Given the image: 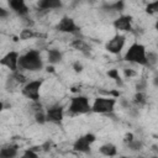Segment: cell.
Listing matches in <instances>:
<instances>
[{
    "mask_svg": "<svg viewBox=\"0 0 158 158\" xmlns=\"http://www.w3.org/2000/svg\"><path fill=\"white\" fill-rule=\"evenodd\" d=\"M19 68L23 70H41L43 68V62L41 58V53L37 49H30L25 54L20 56Z\"/></svg>",
    "mask_w": 158,
    "mask_h": 158,
    "instance_id": "obj_1",
    "label": "cell"
},
{
    "mask_svg": "<svg viewBox=\"0 0 158 158\" xmlns=\"http://www.w3.org/2000/svg\"><path fill=\"white\" fill-rule=\"evenodd\" d=\"M123 59L130 62V63H135V64H139V65H146L147 67V51L146 47L141 43H133L130 46V48L126 51Z\"/></svg>",
    "mask_w": 158,
    "mask_h": 158,
    "instance_id": "obj_2",
    "label": "cell"
},
{
    "mask_svg": "<svg viewBox=\"0 0 158 158\" xmlns=\"http://www.w3.org/2000/svg\"><path fill=\"white\" fill-rule=\"evenodd\" d=\"M91 111V105L89 99L84 95H78L70 99V104L68 107V112L72 115H81Z\"/></svg>",
    "mask_w": 158,
    "mask_h": 158,
    "instance_id": "obj_3",
    "label": "cell"
},
{
    "mask_svg": "<svg viewBox=\"0 0 158 158\" xmlns=\"http://www.w3.org/2000/svg\"><path fill=\"white\" fill-rule=\"evenodd\" d=\"M116 105L115 98H96L91 105V111L95 114H104L110 115L114 112Z\"/></svg>",
    "mask_w": 158,
    "mask_h": 158,
    "instance_id": "obj_4",
    "label": "cell"
},
{
    "mask_svg": "<svg viewBox=\"0 0 158 158\" xmlns=\"http://www.w3.org/2000/svg\"><path fill=\"white\" fill-rule=\"evenodd\" d=\"M42 84H43L42 79L31 80V81L25 84V86L22 88L21 93H22L23 96L30 99L32 102H37V101H40V89H41Z\"/></svg>",
    "mask_w": 158,
    "mask_h": 158,
    "instance_id": "obj_5",
    "label": "cell"
},
{
    "mask_svg": "<svg viewBox=\"0 0 158 158\" xmlns=\"http://www.w3.org/2000/svg\"><path fill=\"white\" fill-rule=\"evenodd\" d=\"M96 141L95 135L93 133H85L84 136H80L73 144V149L75 152L80 153H89L90 152V146Z\"/></svg>",
    "mask_w": 158,
    "mask_h": 158,
    "instance_id": "obj_6",
    "label": "cell"
},
{
    "mask_svg": "<svg viewBox=\"0 0 158 158\" xmlns=\"http://www.w3.org/2000/svg\"><path fill=\"white\" fill-rule=\"evenodd\" d=\"M56 30L59 31V32L73 33V35H75V33L79 32L80 28L77 26L75 21H74L72 17H69V16H64V17H62V19L59 20V22L57 23Z\"/></svg>",
    "mask_w": 158,
    "mask_h": 158,
    "instance_id": "obj_7",
    "label": "cell"
},
{
    "mask_svg": "<svg viewBox=\"0 0 158 158\" xmlns=\"http://www.w3.org/2000/svg\"><path fill=\"white\" fill-rule=\"evenodd\" d=\"M125 42H126V37L123 35H120V33H116L105 46L106 51L112 53V54H120L123 46H125Z\"/></svg>",
    "mask_w": 158,
    "mask_h": 158,
    "instance_id": "obj_8",
    "label": "cell"
},
{
    "mask_svg": "<svg viewBox=\"0 0 158 158\" xmlns=\"http://www.w3.org/2000/svg\"><path fill=\"white\" fill-rule=\"evenodd\" d=\"M19 59H20V54L16 51H10L2 57L0 63L1 65L9 68L11 72H16L19 70Z\"/></svg>",
    "mask_w": 158,
    "mask_h": 158,
    "instance_id": "obj_9",
    "label": "cell"
},
{
    "mask_svg": "<svg viewBox=\"0 0 158 158\" xmlns=\"http://www.w3.org/2000/svg\"><path fill=\"white\" fill-rule=\"evenodd\" d=\"M112 25L116 30H120L123 32H130V31H132V16H130V15L118 16L116 20H114Z\"/></svg>",
    "mask_w": 158,
    "mask_h": 158,
    "instance_id": "obj_10",
    "label": "cell"
},
{
    "mask_svg": "<svg viewBox=\"0 0 158 158\" xmlns=\"http://www.w3.org/2000/svg\"><path fill=\"white\" fill-rule=\"evenodd\" d=\"M46 116H47V121L53 122V123H60L63 120V116H64V110L59 105L52 106V107L47 109Z\"/></svg>",
    "mask_w": 158,
    "mask_h": 158,
    "instance_id": "obj_11",
    "label": "cell"
},
{
    "mask_svg": "<svg viewBox=\"0 0 158 158\" xmlns=\"http://www.w3.org/2000/svg\"><path fill=\"white\" fill-rule=\"evenodd\" d=\"M9 6L20 16V17H26L30 12L26 2L23 0H10L9 1Z\"/></svg>",
    "mask_w": 158,
    "mask_h": 158,
    "instance_id": "obj_12",
    "label": "cell"
},
{
    "mask_svg": "<svg viewBox=\"0 0 158 158\" xmlns=\"http://www.w3.org/2000/svg\"><path fill=\"white\" fill-rule=\"evenodd\" d=\"M19 153L17 144H7L0 149V158H16Z\"/></svg>",
    "mask_w": 158,
    "mask_h": 158,
    "instance_id": "obj_13",
    "label": "cell"
},
{
    "mask_svg": "<svg viewBox=\"0 0 158 158\" xmlns=\"http://www.w3.org/2000/svg\"><path fill=\"white\" fill-rule=\"evenodd\" d=\"M37 5H38V9H41L42 11H48V10L62 7V2L59 0H41L38 1Z\"/></svg>",
    "mask_w": 158,
    "mask_h": 158,
    "instance_id": "obj_14",
    "label": "cell"
},
{
    "mask_svg": "<svg viewBox=\"0 0 158 158\" xmlns=\"http://www.w3.org/2000/svg\"><path fill=\"white\" fill-rule=\"evenodd\" d=\"M47 59H48V62H49L52 65H53V64H58V63L62 62L63 54H62V52H60L59 49H57V48H51V49H48Z\"/></svg>",
    "mask_w": 158,
    "mask_h": 158,
    "instance_id": "obj_15",
    "label": "cell"
},
{
    "mask_svg": "<svg viewBox=\"0 0 158 158\" xmlns=\"http://www.w3.org/2000/svg\"><path fill=\"white\" fill-rule=\"evenodd\" d=\"M99 152L105 157H115L117 154V148L112 143H105L99 148Z\"/></svg>",
    "mask_w": 158,
    "mask_h": 158,
    "instance_id": "obj_16",
    "label": "cell"
},
{
    "mask_svg": "<svg viewBox=\"0 0 158 158\" xmlns=\"http://www.w3.org/2000/svg\"><path fill=\"white\" fill-rule=\"evenodd\" d=\"M70 46L73 47V48H75V49H78V51H80V52H83L84 54H89L90 53V47L88 46V43L85 42V41H83V40H74L72 43H70Z\"/></svg>",
    "mask_w": 158,
    "mask_h": 158,
    "instance_id": "obj_17",
    "label": "cell"
},
{
    "mask_svg": "<svg viewBox=\"0 0 158 158\" xmlns=\"http://www.w3.org/2000/svg\"><path fill=\"white\" fill-rule=\"evenodd\" d=\"M125 7V2L122 0H118V1H115V2H105L102 5V9L106 10V11H122Z\"/></svg>",
    "mask_w": 158,
    "mask_h": 158,
    "instance_id": "obj_18",
    "label": "cell"
},
{
    "mask_svg": "<svg viewBox=\"0 0 158 158\" xmlns=\"http://www.w3.org/2000/svg\"><path fill=\"white\" fill-rule=\"evenodd\" d=\"M133 102L138 107L144 106L147 104V95H146V93H136L135 96H133Z\"/></svg>",
    "mask_w": 158,
    "mask_h": 158,
    "instance_id": "obj_19",
    "label": "cell"
},
{
    "mask_svg": "<svg viewBox=\"0 0 158 158\" xmlns=\"http://www.w3.org/2000/svg\"><path fill=\"white\" fill-rule=\"evenodd\" d=\"M107 77L109 78H111V79H114L115 80V83L118 85V86H122L123 85V81H122V79H121V77H120V74H118V70L117 69H110V70H107Z\"/></svg>",
    "mask_w": 158,
    "mask_h": 158,
    "instance_id": "obj_20",
    "label": "cell"
},
{
    "mask_svg": "<svg viewBox=\"0 0 158 158\" xmlns=\"http://www.w3.org/2000/svg\"><path fill=\"white\" fill-rule=\"evenodd\" d=\"M158 63V54L156 52H148L147 53V67H156Z\"/></svg>",
    "mask_w": 158,
    "mask_h": 158,
    "instance_id": "obj_21",
    "label": "cell"
},
{
    "mask_svg": "<svg viewBox=\"0 0 158 158\" xmlns=\"http://www.w3.org/2000/svg\"><path fill=\"white\" fill-rule=\"evenodd\" d=\"M126 146H127V148L131 149V151H141L142 147H143V142H142L141 139H133V141H131L130 143H127Z\"/></svg>",
    "mask_w": 158,
    "mask_h": 158,
    "instance_id": "obj_22",
    "label": "cell"
},
{
    "mask_svg": "<svg viewBox=\"0 0 158 158\" xmlns=\"http://www.w3.org/2000/svg\"><path fill=\"white\" fill-rule=\"evenodd\" d=\"M35 121H36L38 125H44V123L47 122V116H46V112H43L42 110H41V111L35 112Z\"/></svg>",
    "mask_w": 158,
    "mask_h": 158,
    "instance_id": "obj_23",
    "label": "cell"
},
{
    "mask_svg": "<svg viewBox=\"0 0 158 158\" xmlns=\"http://www.w3.org/2000/svg\"><path fill=\"white\" fill-rule=\"evenodd\" d=\"M11 78L15 80V83H16V84H22V83H25V81H26V77H25L22 73H20V70L12 72Z\"/></svg>",
    "mask_w": 158,
    "mask_h": 158,
    "instance_id": "obj_24",
    "label": "cell"
},
{
    "mask_svg": "<svg viewBox=\"0 0 158 158\" xmlns=\"http://www.w3.org/2000/svg\"><path fill=\"white\" fill-rule=\"evenodd\" d=\"M147 85H148L147 79H144V78L138 79L137 83H136V90H137V93H144V90L147 89Z\"/></svg>",
    "mask_w": 158,
    "mask_h": 158,
    "instance_id": "obj_25",
    "label": "cell"
},
{
    "mask_svg": "<svg viewBox=\"0 0 158 158\" xmlns=\"http://www.w3.org/2000/svg\"><path fill=\"white\" fill-rule=\"evenodd\" d=\"M35 36H37L31 28H25V30H22L21 31V33H20V38L21 40H30V38H32V37H35Z\"/></svg>",
    "mask_w": 158,
    "mask_h": 158,
    "instance_id": "obj_26",
    "label": "cell"
},
{
    "mask_svg": "<svg viewBox=\"0 0 158 158\" xmlns=\"http://www.w3.org/2000/svg\"><path fill=\"white\" fill-rule=\"evenodd\" d=\"M19 158H38V154H37V152L33 151L32 148H28V149H26Z\"/></svg>",
    "mask_w": 158,
    "mask_h": 158,
    "instance_id": "obj_27",
    "label": "cell"
},
{
    "mask_svg": "<svg viewBox=\"0 0 158 158\" xmlns=\"http://www.w3.org/2000/svg\"><path fill=\"white\" fill-rule=\"evenodd\" d=\"M146 11L148 14H153V12H158V0L157 1H153V2H149L146 7Z\"/></svg>",
    "mask_w": 158,
    "mask_h": 158,
    "instance_id": "obj_28",
    "label": "cell"
},
{
    "mask_svg": "<svg viewBox=\"0 0 158 158\" xmlns=\"http://www.w3.org/2000/svg\"><path fill=\"white\" fill-rule=\"evenodd\" d=\"M73 69H74L75 73H81L83 72V64L79 60H77V62L73 63Z\"/></svg>",
    "mask_w": 158,
    "mask_h": 158,
    "instance_id": "obj_29",
    "label": "cell"
},
{
    "mask_svg": "<svg viewBox=\"0 0 158 158\" xmlns=\"http://www.w3.org/2000/svg\"><path fill=\"white\" fill-rule=\"evenodd\" d=\"M118 102H120V105H121L123 109H130V106H131V104H130L128 99H126V98H120Z\"/></svg>",
    "mask_w": 158,
    "mask_h": 158,
    "instance_id": "obj_30",
    "label": "cell"
},
{
    "mask_svg": "<svg viewBox=\"0 0 158 158\" xmlns=\"http://www.w3.org/2000/svg\"><path fill=\"white\" fill-rule=\"evenodd\" d=\"M53 147V143L51 142V141H47V142H44L42 146H41V151H44V152H48V151H51V148Z\"/></svg>",
    "mask_w": 158,
    "mask_h": 158,
    "instance_id": "obj_31",
    "label": "cell"
},
{
    "mask_svg": "<svg viewBox=\"0 0 158 158\" xmlns=\"http://www.w3.org/2000/svg\"><path fill=\"white\" fill-rule=\"evenodd\" d=\"M135 138H133V135L132 133H126L125 135V138H123V142L127 144V143H130L131 141H133Z\"/></svg>",
    "mask_w": 158,
    "mask_h": 158,
    "instance_id": "obj_32",
    "label": "cell"
},
{
    "mask_svg": "<svg viewBox=\"0 0 158 158\" xmlns=\"http://www.w3.org/2000/svg\"><path fill=\"white\" fill-rule=\"evenodd\" d=\"M123 73H125V77H133L136 74L132 69H123Z\"/></svg>",
    "mask_w": 158,
    "mask_h": 158,
    "instance_id": "obj_33",
    "label": "cell"
},
{
    "mask_svg": "<svg viewBox=\"0 0 158 158\" xmlns=\"http://www.w3.org/2000/svg\"><path fill=\"white\" fill-rule=\"evenodd\" d=\"M7 15H9V12H7L5 9L0 7V17H1V19H4V17H6Z\"/></svg>",
    "mask_w": 158,
    "mask_h": 158,
    "instance_id": "obj_34",
    "label": "cell"
},
{
    "mask_svg": "<svg viewBox=\"0 0 158 158\" xmlns=\"http://www.w3.org/2000/svg\"><path fill=\"white\" fill-rule=\"evenodd\" d=\"M153 84H154V86L158 88V73H156V75L153 78Z\"/></svg>",
    "mask_w": 158,
    "mask_h": 158,
    "instance_id": "obj_35",
    "label": "cell"
},
{
    "mask_svg": "<svg viewBox=\"0 0 158 158\" xmlns=\"http://www.w3.org/2000/svg\"><path fill=\"white\" fill-rule=\"evenodd\" d=\"M47 72H51V73H53V72H54V68H53V65H48V67H47Z\"/></svg>",
    "mask_w": 158,
    "mask_h": 158,
    "instance_id": "obj_36",
    "label": "cell"
},
{
    "mask_svg": "<svg viewBox=\"0 0 158 158\" xmlns=\"http://www.w3.org/2000/svg\"><path fill=\"white\" fill-rule=\"evenodd\" d=\"M154 27H156V30H157V32H158V20L156 21V25H154Z\"/></svg>",
    "mask_w": 158,
    "mask_h": 158,
    "instance_id": "obj_37",
    "label": "cell"
},
{
    "mask_svg": "<svg viewBox=\"0 0 158 158\" xmlns=\"http://www.w3.org/2000/svg\"><path fill=\"white\" fill-rule=\"evenodd\" d=\"M152 148H153V151H156V152H158V147H157V146H153Z\"/></svg>",
    "mask_w": 158,
    "mask_h": 158,
    "instance_id": "obj_38",
    "label": "cell"
},
{
    "mask_svg": "<svg viewBox=\"0 0 158 158\" xmlns=\"http://www.w3.org/2000/svg\"><path fill=\"white\" fill-rule=\"evenodd\" d=\"M118 158H127V157H125V156H122V157H118Z\"/></svg>",
    "mask_w": 158,
    "mask_h": 158,
    "instance_id": "obj_39",
    "label": "cell"
},
{
    "mask_svg": "<svg viewBox=\"0 0 158 158\" xmlns=\"http://www.w3.org/2000/svg\"><path fill=\"white\" fill-rule=\"evenodd\" d=\"M152 158H158V157H157V156H154V157H152Z\"/></svg>",
    "mask_w": 158,
    "mask_h": 158,
    "instance_id": "obj_40",
    "label": "cell"
}]
</instances>
